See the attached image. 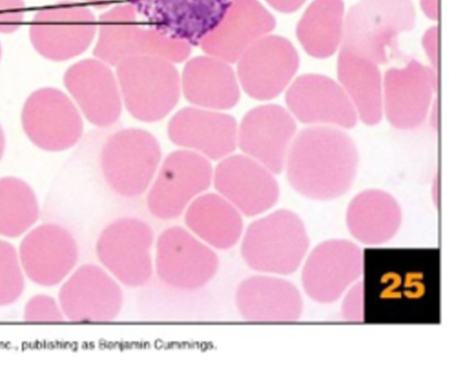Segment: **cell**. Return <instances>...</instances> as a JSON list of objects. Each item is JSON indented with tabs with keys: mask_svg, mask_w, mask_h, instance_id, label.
<instances>
[{
	"mask_svg": "<svg viewBox=\"0 0 456 365\" xmlns=\"http://www.w3.org/2000/svg\"><path fill=\"white\" fill-rule=\"evenodd\" d=\"M341 316L346 321L360 322L363 320V288L362 281H355L344 293Z\"/></svg>",
	"mask_w": 456,
	"mask_h": 365,
	"instance_id": "33",
	"label": "cell"
},
{
	"mask_svg": "<svg viewBox=\"0 0 456 365\" xmlns=\"http://www.w3.org/2000/svg\"><path fill=\"white\" fill-rule=\"evenodd\" d=\"M338 75L361 119L368 125L382 116L381 75L377 64L342 46Z\"/></svg>",
	"mask_w": 456,
	"mask_h": 365,
	"instance_id": "28",
	"label": "cell"
},
{
	"mask_svg": "<svg viewBox=\"0 0 456 365\" xmlns=\"http://www.w3.org/2000/svg\"><path fill=\"white\" fill-rule=\"evenodd\" d=\"M437 74L416 60L390 69L384 78L385 110L389 123L398 129H413L425 120Z\"/></svg>",
	"mask_w": 456,
	"mask_h": 365,
	"instance_id": "21",
	"label": "cell"
},
{
	"mask_svg": "<svg viewBox=\"0 0 456 365\" xmlns=\"http://www.w3.org/2000/svg\"><path fill=\"white\" fill-rule=\"evenodd\" d=\"M63 84L91 124L108 127L119 118L123 103L116 75L109 64L97 58L78 61L66 69Z\"/></svg>",
	"mask_w": 456,
	"mask_h": 365,
	"instance_id": "18",
	"label": "cell"
},
{
	"mask_svg": "<svg viewBox=\"0 0 456 365\" xmlns=\"http://www.w3.org/2000/svg\"><path fill=\"white\" fill-rule=\"evenodd\" d=\"M357 166L354 141L345 132L325 126L303 129L290 144L285 162L293 190L318 201L346 194L354 183Z\"/></svg>",
	"mask_w": 456,
	"mask_h": 365,
	"instance_id": "1",
	"label": "cell"
},
{
	"mask_svg": "<svg viewBox=\"0 0 456 365\" xmlns=\"http://www.w3.org/2000/svg\"><path fill=\"white\" fill-rule=\"evenodd\" d=\"M122 103L135 119L152 123L166 118L181 95V76L174 62L159 56L138 55L116 65Z\"/></svg>",
	"mask_w": 456,
	"mask_h": 365,
	"instance_id": "3",
	"label": "cell"
},
{
	"mask_svg": "<svg viewBox=\"0 0 456 365\" xmlns=\"http://www.w3.org/2000/svg\"><path fill=\"white\" fill-rule=\"evenodd\" d=\"M436 102L433 105V113H432V125L436 129L437 128V102Z\"/></svg>",
	"mask_w": 456,
	"mask_h": 365,
	"instance_id": "40",
	"label": "cell"
},
{
	"mask_svg": "<svg viewBox=\"0 0 456 365\" xmlns=\"http://www.w3.org/2000/svg\"><path fill=\"white\" fill-rule=\"evenodd\" d=\"M34 49L53 61L82 54L97 33L94 13L83 4L63 1L38 10L29 25Z\"/></svg>",
	"mask_w": 456,
	"mask_h": 365,
	"instance_id": "10",
	"label": "cell"
},
{
	"mask_svg": "<svg viewBox=\"0 0 456 365\" xmlns=\"http://www.w3.org/2000/svg\"><path fill=\"white\" fill-rule=\"evenodd\" d=\"M155 239L148 223L134 216L119 217L100 232L95 254L101 265L121 285L140 288L154 272Z\"/></svg>",
	"mask_w": 456,
	"mask_h": 365,
	"instance_id": "7",
	"label": "cell"
},
{
	"mask_svg": "<svg viewBox=\"0 0 456 365\" xmlns=\"http://www.w3.org/2000/svg\"><path fill=\"white\" fill-rule=\"evenodd\" d=\"M273 174L245 154H231L213 169L212 184L243 216L255 217L278 202L280 188Z\"/></svg>",
	"mask_w": 456,
	"mask_h": 365,
	"instance_id": "16",
	"label": "cell"
},
{
	"mask_svg": "<svg viewBox=\"0 0 456 365\" xmlns=\"http://www.w3.org/2000/svg\"><path fill=\"white\" fill-rule=\"evenodd\" d=\"M212 178L213 167L208 158L188 150L172 151L161 161L147 191L146 207L157 219L178 218L208 190Z\"/></svg>",
	"mask_w": 456,
	"mask_h": 365,
	"instance_id": "8",
	"label": "cell"
},
{
	"mask_svg": "<svg viewBox=\"0 0 456 365\" xmlns=\"http://www.w3.org/2000/svg\"><path fill=\"white\" fill-rule=\"evenodd\" d=\"M84 3L90 4L96 7H105L110 4L113 0H79Z\"/></svg>",
	"mask_w": 456,
	"mask_h": 365,
	"instance_id": "38",
	"label": "cell"
},
{
	"mask_svg": "<svg viewBox=\"0 0 456 365\" xmlns=\"http://www.w3.org/2000/svg\"><path fill=\"white\" fill-rule=\"evenodd\" d=\"M25 286L26 276L17 248L0 237V307L16 303L22 296Z\"/></svg>",
	"mask_w": 456,
	"mask_h": 365,
	"instance_id": "31",
	"label": "cell"
},
{
	"mask_svg": "<svg viewBox=\"0 0 456 365\" xmlns=\"http://www.w3.org/2000/svg\"><path fill=\"white\" fill-rule=\"evenodd\" d=\"M160 163L161 148L156 137L135 127L109 135L99 156L106 184L126 199H135L147 192Z\"/></svg>",
	"mask_w": 456,
	"mask_h": 365,
	"instance_id": "5",
	"label": "cell"
},
{
	"mask_svg": "<svg viewBox=\"0 0 456 365\" xmlns=\"http://www.w3.org/2000/svg\"><path fill=\"white\" fill-rule=\"evenodd\" d=\"M40 217V206L33 188L16 176L0 177V237H22Z\"/></svg>",
	"mask_w": 456,
	"mask_h": 365,
	"instance_id": "30",
	"label": "cell"
},
{
	"mask_svg": "<svg viewBox=\"0 0 456 365\" xmlns=\"http://www.w3.org/2000/svg\"><path fill=\"white\" fill-rule=\"evenodd\" d=\"M29 141L46 151H62L81 138L84 124L73 100L55 87H42L26 99L20 114Z\"/></svg>",
	"mask_w": 456,
	"mask_h": 365,
	"instance_id": "11",
	"label": "cell"
},
{
	"mask_svg": "<svg viewBox=\"0 0 456 365\" xmlns=\"http://www.w3.org/2000/svg\"><path fill=\"white\" fill-rule=\"evenodd\" d=\"M1 53H2V49H1V44H0V59H1Z\"/></svg>",
	"mask_w": 456,
	"mask_h": 365,
	"instance_id": "41",
	"label": "cell"
},
{
	"mask_svg": "<svg viewBox=\"0 0 456 365\" xmlns=\"http://www.w3.org/2000/svg\"><path fill=\"white\" fill-rule=\"evenodd\" d=\"M309 246L300 216L292 210L281 208L259 216L244 229L240 252L251 270L284 276L297 272Z\"/></svg>",
	"mask_w": 456,
	"mask_h": 365,
	"instance_id": "2",
	"label": "cell"
},
{
	"mask_svg": "<svg viewBox=\"0 0 456 365\" xmlns=\"http://www.w3.org/2000/svg\"><path fill=\"white\" fill-rule=\"evenodd\" d=\"M296 127L293 118L281 106L260 105L248 111L241 119L237 145L243 154L273 174H280L285 166Z\"/></svg>",
	"mask_w": 456,
	"mask_h": 365,
	"instance_id": "19",
	"label": "cell"
},
{
	"mask_svg": "<svg viewBox=\"0 0 456 365\" xmlns=\"http://www.w3.org/2000/svg\"><path fill=\"white\" fill-rule=\"evenodd\" d=\"M286 102L293 115L305 124L345 128L356 124L355 109L345 90L322 75L297 77L287 91Z\"/></svg>",
	"mask_w": 456,
	"mask_h": 365,
	"instance_id": "23",
	"label": "cell"
},
{
	"mask_svg": "<svg viewBox=\"0 0 456 365\" xmlns=\"http://www.w3.org/2000/svg\"><path fill=\"white\" fill-rule=\"evenodd\" d=\"M4 148H5V137H4L3 128L0 125V160L3 157Z\"/></svg>",
	"mask_w": 456,
	"mask_h": 365,
	"instance_id": "39",
	"label": "cell"
},
{
	"mask_svg": "<svg viewBox=\"0 0 456 365\" xmlns=\"http://www.w3.org/2000/svg\"><path fill=\"white\" fill-rule=\"evenodd\" d=\"M153 264L163 284L177 290L193 291L215 278L219 258L214 248L186 227L173 225L156 238Z\"/></svg>",
	"mask_w": 456,
	"mask_h": 365,
	"instance_id": "9",
	"label": "cell"
},
{
	"mask_svg": "<svg viewBox=\"0 0 456 365\" xmlns=\"http://www.w3.org/2000/svg\"><path fill=\"white\" fill-rule=\"evenodd\" d=\"M231 63L205 54L189 60L181 76V89L193 106L225 110L240 97V84Z\"/></svg>",
	"mask_w": 456,
	"mask_h": 365,
	"instance_id": "25",
	"label": "cell"
},
{
	"mask_svg": "<svg viewBox=\"0 0 456 365\" xmlns=\"http://www.w3.org/2000/svg\"><path fill=\"white\" fill-rule=\"evenodd\" d=\"M167 130L174 144L208 160L219 161L237 147V122L221 110L185 107L170 118Z\"/></svg>",
	"mask_w": 456,
	"mask_h": 365,
	"instance_id": "20",
	"label": "cell"
},
{
	"mask_svg": "<svg viewBox=\"0 0 456 365\" xmlns=\"http://www.w3.org/2000/svg\"><path fill=\"white\" fill-rule=\"evenodd\" d=\"M185 227L215 250L234 247L244 231L243 215L217 192L198 196L183 213Z\"/></svg>",
	"mask_w": 456,
	"mask_h": 365,
	"instance_id": "27",
	"label": "cell"
},
{
	"mask_svg": "<svg viewBox=\"0 0 456 365\" xmlns=\"http://www.w3.org/2000/svg\"><path fill=\"white\" fill-rule=\"evenodd\" d=\"M240 316L251 322H290L300 319L304 302L290 280L279 275L258 273L241 280L235 291Z\"/></svg>",
	"mask_w": 456,
	"mask_h": 365,
	"instance_id": "22",
	"label": "cell"
},
{
	"mask_svg": "<svg viewBox=\"0 0 456 365\" xmlns=\"http://www.w3.org/2000/svg\"><path fill=\"white\" fill-rule=\"evenodd\" d=\"M343 0H314L297 28L304 49L316 58L332 55L343 36Z\"/></svg>",
	"mask_w": 456,
	"mask_h": 365,
	"instance_id": "29",
	"label": "cell"
},
{
	"mask_svg": "<svg viewBox=\"0 0 456 365\" xmlns=\"http://www.w3.org/2000/svg\"><path fill=\"white\" fill-rule=\"evenodd\" d=\"M273 9L281 12H292L301 7L306 0H265Z\"/></svg>",
	"mask_w": 456,
	"mask_h": 365,
	"instance_id": "36",
	"label": "cell"
},
{
	"mask_svg": "<svg viewBox=\"0 0 456 365\" xmlns=\"http://www.w3.org/2000/svg\"><path fill=\"white\" fill-rule=\"evenodd\" d=\"M22 317L28 322H61L65 320L58 300L47 294L32 296L24 304Z\"/></svg>",
	"mask_w": 456,
	"mask_h": 365,
	"instance_id": "32",
	"label": "cell"
},
{
	"mask_svg": "<svg viewBox=\"0 0 456 365\" xmlns=\"http://www.w3.org/2000/svg\"><path fill=\"white\" fill-rule=\"evenodd\" d=\"M403 215L397 200L379 189L359 192L349 202L346 223L354 239L364 245H381L400 229Z\"/></svg>",
	"mask_w": 456,
	"mask_h": 365,
	"instance_id": "26",
	"label": "cell"
},
{
	"mask_svg": "<svg viewBox=\"0 0 456 365\" xmlns=\"http://www.w3.org/2000/svg\"><path fill=\"white\" fill-rule=\"evenodd\" d=\"M414 23L411 0H360L346 15L343 47L376 64L384 63L397 36Z\"/></svg>",
	"mask_w": 456,
	"mask_h": 365,
	"instance_id": "6",
	"label": "cell"
},
{
	"mask_svg": "<svg viewBox=\"0 0 456 365\" xmlns=\"http://www.w3.org/2000/svg\"><path fill=\"white\" fill-rule=\"evenodd\" d=\"M191 51L190 45L168 38L142 23L129 4L110 9L97 20L94 55L110 66L138 55H153L174 63L182 62L189 57Z\"/></svg>",
	"mask_w": 456,
	"mask_h": 365,
	"instance_id": "4",
	"label": "cell"
},
{
	"mask_svg": "<svg viewBox=\"0 0 456 365\" xmlns=\"http://www.w3.org/2000/svg\"><path fill=\"white\" fill-rule=\"evenodd\" d=\"M422 11L431 20L438 18V0H420Z\"/></svg>",
	"mask_w": 456,
	"mask_h": 365,
	"instance_id": "37",
	"label": "cell"
},
{
	"mask_svg": "<svg viewBox=\"0 0 456 365\" xmlns=\"http://www.w3.org/2000/svg\"><path fill=\"white\" fill-rule=\"evenodd\" d=\"M232 0H127L146 24L191 46L220 23Z\"/></svg>",
	"mask_w": 456,
	"mask_h": 365,
	"instance_id": "13",
	"label": "cell"
},
{
	"mask_svg": "<svg viewBox=\"0 0 456 365\" xmlns=\"http://www.w3.org/2000/svg\"><path fill=\"white\" fill-rule=\"evenodd\" d=\"M237 78L245 93L260 101L273 99L289 85L298 68V55L289 40L264 36L238 59Z\"/></svg>",
	"mask_w": 456,
	"mask_h": 365,
	"instance_id": "17",
	"label": "cell"
},
{
	"mask_svg": "<svg viewBox=\"0 0 456 365\" xmlns=\"http://www.w3.org/2000/svg\"><path fill=\"white\" fill-rule=\"evenodd\" d=\"M274 26L273 16L258 0H232L220 23L200 45L206 54L233 63Z\"/></svg>",
	"mask_w": 456,
	"mask_h": 365,
	"instance_id": "24",
	"label": "cell"
},
{
	"mask_svg": "<svg viewBox=\"0 0 456 365\" xmlns=\"http://www.w3.org/2000/svg\"><path fill=\"white\" fill-rule=\"evenodd\" d=\"M121 284L102 265L77 266L60 284L57 300L65 320L72 322H110L119 315L124 294Z\"/></svg>",
	"mask_w": 456,
	"mask_h": 365,
	"instance_id": "12",
	"label": "cell"
},
{
	"mask_svg": "<svg viewBox=\"0 0 456 365\" xmlns=\"http://www.w3.org/2000/svg\"><path fill=\"white\" fill-rule=\"evenodd\" d=\"M24 14L23 0H0V33L16 31L23 22Z\"/></svg>",
	"mask_w": 456,
	"mask_h": 365,
	"instance_id": "34",
	"label": "cell"
},
{
	"mask_svg": "<svg viewBox=\"0 0 456 365\" xmlns=\"http://www.w3.org/2000/svg\"><path fill=\"white\" fill-rule=\"evenodd\" d=\"M423 47L431 62L432 70L437 74L438 66V28L432 27L425 33L422 39Z\"/></svg>",
	"mask_w": 456,
	"mask_h": 365,
	"instance_id": "35",
	"label": "cell"
},
{
	"mask_svg": "<svg viewBox=\"0 0 456 365\" xmlns=\"http://www.w3.org/2000/svg\"><path fill=\"white\" fill-rule=\"evenodd\" d=\"M17 250L26 278L44 288L60 285L79 260L75 237L56 223L33 226L22 236Z\"/></svg>",
	"mask_w": 456,
	"mask_h": 365,
	"instance_id": "14",
	"label": "cell"
},
{
	"mask_svg": "<svg viewBox=\"0 0 456 365\" xmlns=\"http://www.w3.org/2000/svg\"><path fill=\"white\" fill-rule=\"evenodd\" d=\"M362 272L359 246L346 239H330L315 246L305 258L302 287L313 301L330 304L338 300Z\"/></svg>",
	"mask_w": 456,
	"mask_h": 365,
	"instance_id": "15",
	"label": "cell"
}]
</instances>
